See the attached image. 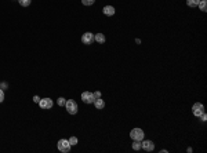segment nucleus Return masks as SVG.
Listing matches in <instances>:
<instances>
[{"label": "nucleus", "instance_id": "15", "mask_svg": "<svg viewBox=\"0 0 207 153\" xmlns=\"http://www.w3.org/2000/svg\"><path fill=\"white\" fill-rule=\"evenodd\" d=\"M18 3L22 6V7H28V6H31L32 0H18Z\"/></svg>", "mask_w": 207, "mask_h": 153}, {"label": "nucleus", "instance_id": "16", "mask_svg": "<svg viewBox=\"0 0 207 153\" xmlns=\"http://www.w3.org/2000/svg\"><path fill=\"white\" fill-rule=\"evenodd\" d=\"M65 102H66V99H65L64 97H60V98L57 99V105H58V106H65Z\"/></svg>", "mask_w": 207, "mask_h": 153}, {"label": "nucleus", "instance_id": "6", "mask_svg": "<svg viewBox=\"0 0 207 153\" xmlns=\"http://www.w3.org/2000/svg\"><path fill=\"white\" fill-rule=\"evenodd\" d=\"M192 112H193V114L196 117H199L202 113H205V106H203V104H200V102H196V104L192 106Z\"/></svg>", "mask_w": 207, "mask_h": 153}, {"label": "nucleus", "instance_id": "7", "mask_svg": "<svg viewBox=\"0 0 207 153\" xmlns=\"http://www.w3.org/2000/svg\"><path fill=\"white\" fill-rule=\"evenodd\" d=\"M94 42V33H91V32H86V33H83L82 36V43L83 44H93Z\"/></svg>", "mask_w": 207, "mask_h": 153}, {"label": "nucleus", "instance_id": "20", "mask_svg": "<svg viewBox=\"0 0 207 153\" xmlns=\"http://www.w3.org/2000/svg\"><path fill=\"white\" fill-rule=\"evenodd\" d=\"M93 95H94V99L101 98V93H99V91H95V93H93Z\"/></svg>", "mask_w": 207, "mask_h": 153}, {"label": "nucleus", "instance_id": "22", "mask_svg": "<svg viewBox=\"0 0 207 153\" xmlns=\"http://www.w3.org/2000/svg\"><path fill=\"white\" fill-rule=\"evenodd\" d=\"M39 101H40V98L37 95H35L33 97V102H36V104H39Z\"/></svg>", "mask_w": 207, "mask_h": 153}, {"label": "nucleus", "instance_id": "17", "mask_svg": "<svg viewBox=\"0 0 207 153\" xmlns=\"http://www.w3.org/2000/svg\"><path fill=\"white\" fill-rule=\"evenodd\" d=\"M68 141H69V143H70L72 146H73V145H78V142H79V141H78V137H70Z\"/></svg>", "mask_w": 207, "mask_h": 153}, {"label": "nucleus", "instance_id": "19", "mask_svg": "<svg viewBox=\"0 0 207 153\" xmlns=\"http://www.w3.org/2000/svg\"><path fill=\"white\" fill-rule=\"evenodd\" d=\"M3 101H4V91L0 88V104H2Z\"/></svg>", "mask_w": 207, "mask_h": 153}, {"label": "nucleus", "instance_id": "13", "mask_svg": "<svg viewBox=\"0 0 207 153\" xmlns=\"http://www.w3.org/2000/svg\"><path fill=\"white\" fill-rule=\"evenodd\" d=\"M199 2L200 0H186V6L188 7H197V4H199Z\"/></svg>", "mask_w": 207, "mask_h": 153}, {"label": "nucleus", "instance_id": "11", "mask_svg": "<svg viewBox=\"0 0 207 153\" xmlns=\"http://www.w3.org/2000/svg\"><path fill=\"white\" fill-rule=\"evenodd\" d=\"M94 40H95L97 43H99V44H104V43H105V40H106V37H105V35H104V33H97V35H94Z\"/></svg>", "mask_w": 207, "mask_h": 153}, {"label": "nucleus", "instance_id": "3", "mask_svg": "<svg viewBox=\"0 0 207 153\" xmlns=\"http://www.w3.org/2000/svg\"><path fill=\"white\" fill-rule=\"evenodd\" d=\"M70 143H69V141L68 139H60L58 141V143H57V148H58V151L62 152V153H69L70 152Z\"/></svg>", "mask_w": 207, "mask_h": 153}, {"label": "nucleus", "instance_id": "9", "mask_svg": "<svg viewBox=\"0 0 207 153\" xmlns=\"http://www.w3.org/2000/svg\"><path fill=\"white\" fill-rule=\"evenodd\" d=\"M102 13L105 14L106 17H112V15H115L116 10H115V7H113V6H105V7L102 8Z\"/></svg>", "mask_w": 207, "mask_h": 153}, {"label": "nucleus", "instance_id": "4", "mask_svg": "<svg viewBox=\"0 0 207 153\" xmlns=\"http://www.w3.org/2000/svg\"><path fill=\"white\" fill-rule=\"evenodd\" d=\"M53 105H54V102L51 98H40L39 101V106L41 109H51Z\"/></svg>", "mask_w": 207, "mask_h": 153}, {"label": "nucleus", "instance_id": "10", "mask_svg": "<svg viewBox=\"0 0 207 153\" xmlns=\"http://www.w3.org/2000/svg\"><path fill=\"white\" fill-rule=\"evenodd\" d=\"M93 104H94V106H95L98 110H101V109H104V108H105V101H104V99H101V98H97L95 101L93 102Z\"/></svg>", "mask_w": 207, "mask_h": 153}, {"label": "nucleus", "instance_id": "12", "mask_svg": "<svg viewBox=\"0 0 207 153\" xmlns=\"http://www.w3.org/2000/svg\"><path fill=\"white\" fill-rule=\"evenodd\" d=\"M197 6H199L200 11H203V13H206V11H207V2H206V0H200Z\"/></svg>", "mask_w": 207, "mask_h": 153}, {"label": "nucleus", "instance_id": "5", "mask_svg": "<svg viewBox=\"0 0 207 153\" xmlns=\"http://www.w3.org/2000/svg\"><path fill=\"white\" fill-rule=\"evenodd\" d=\"M141 149H144L146 152H152L155 149V143L149 139H142L141 141Z\"/></svg>", "mask_w": 207, "mask_h": 153}, {"label": "nucleus", "instance_id": "8", "mask_svg": "<svg viewBox=\"0 0 207 153\" xmlns=\"http://www.w3.org/2000/svg\"><path fill=\"white\" fill-rule=\"evenodd\" d=\"M82 101L84 102V104H93L95 99H94L93 93H90V91H84V93L82 94Z\"/></svg>", "mask_w": 207, "mask_h": 153}, {"label": "nucleus", "instance_id": "14", "mask_svg": "<svg viewBox=\"0 0 207 153\" xmlns=\"http://www.w3.org/2000/svg\"><path fill=\"white\" fill-rule=\"evenodd\" d=\"M131 146H133L134 151H140V149H141V141H134Z\"/></svg>", "mask_w": 207, "mask_h": 153}, {"label": "nucleus", "instance_id": "1", "mask_svg": "<svg viewBox=\"0 0 207 153\" xmlns=\"http://www.w3.org/2000/svg\"><path fill=\"white\" fill-rule=\"evenodd\" d=\"M65 108H66V110H68L69 114H76L78 110H79L78 104H76V101H73V99H68V101L65 102Z\"/></svg>", "mask_w": 207, "mask_h": 153}, {"label": "nucleus", "instance_id": "2", "mask_svg": "<svg viewBox=\"0 0 207 153\" xmlns=\"http://www.w3.org/2000/svg\"><path fill=\"white\" fill-rule=\"evenodd\" d=\"M145 137V132L144 130H141V128H133L131 131H130V138H131L133 141H142Z\"/></svg>", "mask_w": 207, "mask_h": 153}, {"label": "nucleus", "instance_id": "21", "mask_svg": "<svg viewBox=\"0 0 207 153\" xmlns=\"http://www.w3.org/2000/svg\"><path fill=\"white\" fill-rule=\"evenodd\" d=\"M0 87H2V90H6V88L8 87V84L7 83H2V84H0Z\"/></svg>", "mask_w": 207, "mask_h": 153}, {"label": "nucleus", "instance_id": "18", "mask_svg": "<svg viewBox=\"0 0 207 153\" xmlns=\"http://www.w3.org/2000/svg\"><path fill=\"white\" fill-rule=\"evenodd\" d=\"M82 3L84 6H93L95 3V0H82Z\"/></svg>", "mask_w": 207, "mask_h": 153}]
</instances>
